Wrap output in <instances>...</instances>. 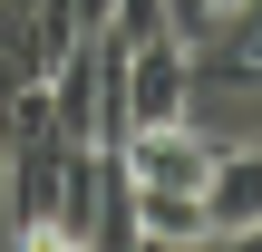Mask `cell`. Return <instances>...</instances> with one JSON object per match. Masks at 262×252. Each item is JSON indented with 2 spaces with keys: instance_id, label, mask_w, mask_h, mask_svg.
Segmentation results:
<instances>
[{
  "instance_id": "cell-1",
  "label": "cell",
  "mask_w": 262,
  "mask_h": 252,
  "mask_svg": "<svg viewBox=\"0 0 262 252\" xmlns=\"http://www.w3.org/2000/svg\"><path fill=\"white\" fill-rule=\"evenodd\" d=\"M117 175L126 185H156V194H204L214 175V136L194 117H156V126H117Z\"/></svg>"
},
{
  "instance_id": "cell-2",
  "label": "cell",
  "mask_w": 262,
  "mask_h": 252,
  "mask_svg": "<svg viewBox=\"0 0 262 252\" xmlns=\"http://www.w3.org/2000/svg\"><path fill=\"white\" fill-rule=\"evenodd\" d=\"M204 243L214 252H262V146H214L204 175Z\"/></svg>"
},
{
  "instance_id": "cell-3",
  "label": "cell",
  "mask_w": 262,
  "mask_h": 252,
  "mask_svg": "<svg viewBox=\"0 0 262 252\" xmlns=\"http://www.w3.org/2000/svg\"><path fill=\"white\" fill-rule=\"evenodd\" d=\"M185 97H194V49H185V39H146V49H126V78H117L126 126L185 117Z\"/></svg>"
},
{
  "instance_id": "cell-4",
  "label": "cell",
  "mask_w": 262,
  "mask_h": 252,
  "mask_svg": "<svg viewBox=\"0 0 262 252\" xmlns=\"http://www.w3.org/2000/svg\"><path fill=\"white\" fill-rule=\"evenodd\" d=\"M126 223H136V243H156V252H194V243H204V194L126 185Z\"/></svg>"
},
{
  "instance_id": "cell-5",
  "label": "cell",
  "mask_w": 262,
  "mask_h": 252,
  "mask_svg": "<svg viewBox=\"0 0 262 252\" xmlns=\"http://www.w3.org/2000/svg\"><path fill=\"white\" fill-rule=\"evenodd\" d=\"M107 39H126V49H146V39H175V29H165V0H117Z\"/></svg>"
},
{
  "instance_id": "cell-6",
  "label": "cell",
  "mask_w": 262,
  "mask_h": 252,
  "mask_svg": "<svg viewBox=\"0 0 262 252\" xmlns=\"http://www.w3.org/2000/svg\"><path fill=\"white\" fill-rule=\"evenodd\" d=\"M107 19H117V0H68V29H78V39H97Z\"/></svg>"
},
{
  "instance_id": "cell-7",
  "label": "cell",
  "mask_w": 262,
  "mask_h": 252,
  "mask_svg": "<svg viewBox=\"0 0 262 252\" xmlns=\"http://www.w3.org/2000/svg\"><path fill=\"white\" fill-rule=\"evenodd\" d=\"M214 10H233V0H214Z\"/></svg>"
}]
</instances>
